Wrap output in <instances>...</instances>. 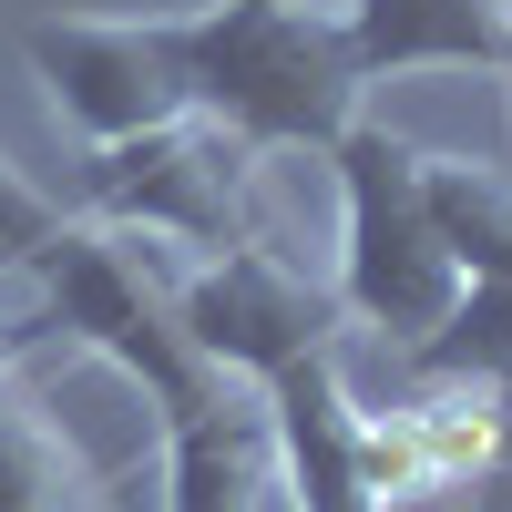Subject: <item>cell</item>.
Returning a JSON list of instances; mask_svg holds the SVG:
<instances>
[{
	"label": "cell",
	"instance_id": "7c38bea8",
	"mask_svg": "<svg viewBox=\"0 0 512 512\" xmlns=\"http://www.w3.org/2000/svg\"><path fill=\"white\" fill-rule=\"evenodd\" d=\"M52 226H62V205L41 195V185L21 175V164H11V154H0V256L21 267V256H31L41 236H52Z\"/></svg>",
	"mask_w": 512,
	"mask_h": 512
},
{
	"label": "cell",
	"instance_id": "277c9868",
	"mask_svg": "<svg viewBox=\"0 0 512 512\" xmlns=\"http://www.w3.org/2000/svg\"><path fill=\"white\" fill-rule=\"evenodd\" d=\"M246 144L226 134L216 113H175L154 134H123L93 144L82 164V195L93 216L123 236H164V246H195V256H226L256 236V205H246Z\"/></svg>",
	"mask_w": 512,
	"mask_h": 512
},
{
	"label": "cell",
	"instance_id": "30bf717a",
	"mask_svg": "<svg viewBox=\"0 0 512 512\" xmlns=\"http://www.w3.org/2000/svg\"><path fill=\"white\" fill-rule=\"evenodd\" d=\"M420 185H431V226L451 246L461 277H512V185L492 164H461V154H420Z\"/></svg>",
	"mask_w": 512,
	"mask_h": 512
},
{
	"label": "cell",
	"instance_id": "8fae6325",
	"mask_svg": "<svg viewBox=\"0 0 512 512\" xmlns=\"http://www.w3.org/2000/svg\"><path fill=\"white\" fill-rule=\"evenodd\" d=\"M82 502H93L82 451H72L41 410L0 400V512H82Z\"/></svg>",
	"mask_w": 512,
	"mask_h": 512
},
{
	"label": "cell",
	"instance_id": "5b68a950",
	"mask_svg": "<svg viewBox=\"0 0 512 512\" xmlns=\"http://www.w3.org/2000/svg\"><path fill=\"white\" fill-rule=\"evenodd\" d=\"M31 72L52 82V103L82 144H123L154 123L195 113V72H185V21H103V11H62L21 31Z\"/></svg>",
	"mask_w": 512,
	"mask_h": 512
},
{
	"label": "cell",
	"instance_id": "3957f363",
	"mask_svg": "<svg viewBox=\"0 0 512 512\" xmlns=\"http://www.w3.org/2000/svg\"><path fill=\"white\" fill-rule=\"evenodd\" d=\"M328 154H338V205H349L338 308L369 318L379 338H400V349H420L461 297V267L431 226V185H420V144H400L390 123H349Z\"/></svg>",
	"mask_w": 512,
	"mask_h": 512
},
{
	"label": "cell",
	"instance_id": "5bb4252c",
	"mask_svg": "<svg viewBox=\"0 0 512 512\" xmlns=\"http://www.w3.org/2000/svg\"><path fill=\"white\" fill-rule=\"evenodd\" d=\"M492 410H502V441H512V369L492 379Z\"/></svg>",
	"mask_w": 512,
	"mask_h": 512
},
{
	"label": "cell",
	"instance_id": "8992f818",
	"mask_svg": "<svg viewBox=\"0 0 512 512\" xmlns=\"http://www.w3.org/2000/svg\"><path fill=\"white\" fill-rule=\"evenodd\" d=\"M175 318H185V338L205 359H216L226 379H267L287 369V359H308V349H328L338 338V287H318V277H297L277 246H226V256H205V267L175 287Z\"/></svg>",
	"mask_w": 512,
	"mask_h": 512
},
{
	"label": "cell",
	"instance_id": "4fadbf2b",
	"mask_svg": "<svg viewBox=\"0 0 512 512\" xmlns=\"http://www.w3.org/2000/svg\"><path fill=\"white\" fill-rule=\"evenodd\" d=\"M31 338H52V318L41 308H0V379H11V359L31 349Z\"/></svg>",
	"mask_w": 512,
	"mask_h": 512
},
{
	"label": "cell",
	"instance_id": "52a82bcc",
	"mask_svg": "<svg viewBox=\"0 0 512 512\" xmlns=\"http://www.w3.org/2000/svg\"><path fill=\"white\" fill-rule=\"evenodd\" d=\"M267 420H277V472L297 482V512H390L369 472V410L338 379V349H308L267 379Z\"/></svg>",
	"mask_w": 512,
	"mask_h": 512
},
{
	"label": "cell",
	"instance_id": "9a60e30c",
	"mask_svg": "<svg viewBox=\"0 0 512 512\" xmlns=\"http://www.w3.org/2000/svg\"><path fill=\"white\" fill-rule=\"evenodd\" d=\"M308 11H349V0H308Z\"/></svg>",
	"mask_w": 512,
	"mask_h": 512
},
{
	"label": "cell",
	"instance_id": "6da1fadb",
	"mask_svg": "<svg viewBox=\"0 0 512 512\" xmlns=\"http://www.w3.org/2000/svg\"><path fill=\"white\" fill-rule=\"evenodd\" d=\"M185 72L195 113H216L246 154L267 144H338L359 123V41L349 11H308V0H226V11L185 21Z\"/></svg>",
	"mask_w": 512,
	"mask_h": 512
},
{
	"label": "cell",
	"instance_id": "7a4b0ae2",
	"mask_svg": "<svg viewBox=\"0 0 512 512\" xmlns=\"http://www.w3.org/2000/svg\"><path fill=\"white\" fill-rule=\"evenodd\" d=\"M21 277H31L41 318H52L62 338H82L93 359H113V369L154 400V420H185V410H205V400L226 390V369L185 338L175 287L154 277V246H144V236H123V226H103V216H93V226L62 216L52 236L21 256Z\"/></svg>",
	"mask_w": 512,
	"mask_h": 512
},
{
	"label": "cell",
	"instance_id": "2e32d148",
	"mask_svg": "<svg viewBox=\"0 0 512 512\" xmlns=\"http://www.w3.org/2000/svg\"><path fill=\"white\" fill-rule=\"evenodd\" d=\"M0 267H11V256H0Z\"/></svg>",
	"mask_w": 512,
	"mask_h": 512
},
{
	"label": "cell",
	"instance_id": "9c48e42d",
	"mask_svg": "<svg viewBox=\"0 0 512 512\" xmlns=\"http://www.w3.org/2000/svg\"><path fill=\"white\" fill-rule=\"evenodd\" d=\"M349 41L369 82L431 72V62L512 72V0H349Z\"/></svg>",
	"mask_w": 512,
	"mask_h": 512
},
{
	"label": "cell",
	"instance_id": "ba28073f",
	"mask_svg": "<svg viewBox=\"0 0 512 512\" xmlns=\"http://www.w3.org/2000/svg\"><path fill=\"white\" fill-rule=\"evenodd\" d=\"M277 482V420L256 379H226L205 410L164 420V512H256Z\"/></svg>",
	"mask_w": 512,
	"mask_h": 512
}]
</instances>
